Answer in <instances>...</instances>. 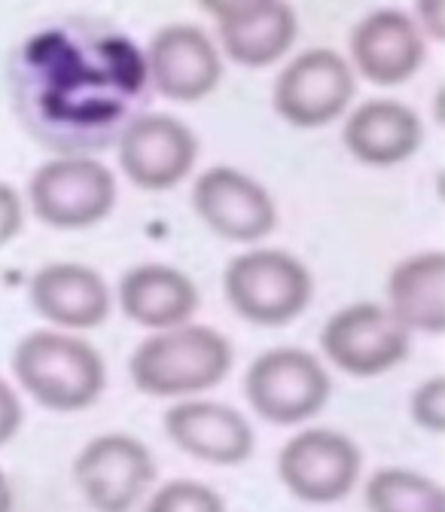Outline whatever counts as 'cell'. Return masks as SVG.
<instances>
[{
  "label": "cell",
  "mask_w": 445,
  "mask_h": 512,
  "mask_svg": "<svg viewBox=\"0 0 445 512\" xmlns=\"http://www.w3.org/2000/svg\"><path fill=\"white\" fill-rule=\"evenodd\" d=\"M7 86L28 138L55 156L116 144L153 92L138 43L95 16L34 28L10 55Z\"/></svg>",
  "instance_id": "1"
},
{
  "label": "cell",
  "mask_w": 445,
  "mask_h": 512,
  "mask_svg": "<svg viewBox=\"0 0 445 512\" xmlns=\"http://www.w3.org/2000/svg\"><path fill=\"white\" fill-rule=\"evenodd\" d=\"M232 345L202 324L156 330L132 354V381L150 397H193L211 391L232 369Z\"/></svg>",
  "instance_id": "2"
},
{
  "label": "cell",
  "mask_w": 445,
  "mask_h": 512,
  "mask_svg": "<svg viewBox=\"0 0 445 512\" xmlns=\"http://www.w3.org/2000/svg\"><path fill=\"white\" fill-rule=\"evenodd\" d=\"M13 372L22 388L52 412H80L98 403L107 388L101 354L71 333L34 330L13 354Z\"/></svg>",
  "instance_id": "3"
},
{
  "label": "cell",
  "mask_w": 445,
  "mask_h": 512,
  "mask_svg": "<svg viewBox=\"0 0 445 512\" xmlns=\"http://www.w3.org/2000/svg\"><path fill=\"white\" fill-rule=\"evenodd\" d=\"M223 290L229 305L250 324L284 327L299 317L314 293L311 272L287 250H244L226 266Z\"/></svg>",
  "instance_id": "4"
},
{
  "label": "cell",
  "mask_w": 445,
  "mask_h": 512,
  "mask_svg": "<svg viewBox=\"0 0 445 512\" xmlns=\"http://www.w3.org/2000/svg\"><path fill=\"white\" fill-rule=\"evenodd\" d=\"M28 202L52 229H89L113 211L116 177L95 156H52L31 174Z\"/></svg>",
  "instance_id": "5"
},
{
  "label": "cell",
  "mask_w": 445,
  "mask_h": 512,
  "mask_svg": "<svg viewBox=\"0 0 445 512\" xmlns=\"http://www.w3.org/2000/svg\"><path fill=\"white\" fill-rule=\"evenodd\" d=\"M327 366L302 348H272L250 363L244 397L263 421L290 427L308 421L330 400Z\"/></svg>",
  "instance_id": "6"
},
{
  "label": "cell",
  "mask_w": 445,
  "mask_h": 512,
  "mask_svg": "<svg viewBox=\"0 0 445 512\" xmlns=\"http://www.w3.org/2000/svg\"><path fill=\"white\" fill-rule=\"evenodd\" d=\"M412 333L388 305L354 302L339 308L321 333V348L333 366L354 378H372L406 360Z\"/></svg>",
  "instance_id": "7"
},
{
  "label": "cell",
  "mask_w": 445,
  "mask_h": 512,
  "mask_svg": "<svg viewBox=\"0 0 445 512\" xmlns=\"http://www.w3.org/2000/svg\"><path fill=\"white\" fill-rule=\"evenodd\" d=\"M357 92L354 68L336 49H305L278 74L275 110L293 128H321L339 119Z\"/></svg>",
  "instance_id": "8"
},
{
  "label": "cell",
  "mask_w": 445,
  "mask_h": 512,
  "mask_svg": "<svg viewBox=\"0 0 445 512\" xmlns=\"http://www.w3.org/2000/svg\"><path fill=\"white\" fill-rule=\"evenodd\" d=\"M360 448L345 433L311 427L287 439L278 455L284 488L305 503H336L351 494L360 479Z\"/></svg>",
  "instance_id": "9"
},
{
  "label": "cell",
  "mask_w": 445,
  "mask_h": 512,
  "mask_svg": "<svg viewBox=\"0 0 445 512\" xmlns=\"http://www.w3.org/2000/svg\"><path fill=\"white\" fill-rule=\"evenodd\" d=\"M119 168L135 186L162 192L177 186L199 159V138L193 128L168 113H141L116 138Z\"/></svg>",
  "instance_id": "10"
},
{
  "label": "cell",
  "mask_w": 445,
  "mask_h": 512,
  "mask_svg": "<svg viewBox=\"0 0 445 512\" xmlns=\"http://www.w3.org/2000/svg\"><path fill=\"white\" fill-rule=\"evenodd\" d=\"M74 479L98 512H129L156 479L150 448L129 433H104L83 445Z\"/></svg>",
  "instance_id": "11"
},
{
  "label": "cell",
  "mask_w": 445,
  "mask_h": 512,
  "mask_svg": "<svg viewBox=\"0 0 445 512\" xmlns=\"http://www.w3.org/2000/svg\"><path fill=\"white\" fill-rule=\"evenodd\" d=\"M193 208L214 235L235 244H253L278 226L269 189L229 165H214L196 177Z\"/></svg>",
  "instance_id": "12"
},
{
  "label": "cell",
  "mask_w": 445,
  "mask_h": 512,
  "mask_svg": "<svg viewBox=\"0 0 445 512\" xmlns=\"http://www.w3.org/2000/svg\"><path fill=\"white\" fill-rule=\"evenodd\" d=\"M144 64L150 89L180 104L208 98L223 77V55L199 25L159 28L144 52Z\"/></svg>",
  "instance_id": "13"
},
{
  "label": "cell",
  "mask_w": 445,
  "mask_h": 512,
  "mask_svg": "<svg viewBox=\"0 0 445 512\" xmlns=\"http://www.w3.org/2000/svg\"><path fill=\"white\" fill-rule=\"evenodd\" d=\"M427 58V37L403 10H372L351 34V64L375 86H400Z\"/></svg>",
  "instance_id": "14"
},
{
  "label": "cell",
  "mask_w": 445,
  "mask_h": 512,
  "mask_svg": "<svg viewBox=\"0 0 445 512\" xmlns=\"http://www.w3.org/2000/svg\"><path fill=\"white\" fill-rule=\"evenodd\" d=\"M165 433L180 448L205 464L235 467L253 455L250 421L214 400H183L165 412Z\"/></svg>",
  "instance_id": "15"
},
{
  "label": "cell",
  "mask_w": 445,
  "mask_h": 512,
  "mask_svg": "<svg viewBox=\"0 0 445 512\" xmlns=\"http://www.w3.org/2000/svg\"><path fill=\"white\" fill-rule=\"evenodd\" d=\"M34 311L61 330H95L110 314L107 281L83 263H49L31 278Z\"/></svg>",
  "instance_id": "16"
},
{
  "label": "cell",
  "mask_w": 445,
  "mask_h": 512,
  "mask_svg": "<svg viewBox=\"0 0 445 512\" xmlns=\"http://www.w3.org/2000/svg\"><path fill=\"white\" fill-rule=\"evenodd\" d=\"M421 141V116L409 104L391 98H375L354 107L342 128V144L348 153L372 168H391L412 159Z\"/></svg>",
  "instance_id": "17"
},
{
  "label": "cell",
  "mask_w": 445,
  "mask_h": 512,
  "mask_svg": "<svg viewBox=\"0 0 445 512\" xmlns=\"http://www.w3.org/2000/svg\"><path fill=\"white\" fill-rule=\"evenodd\" d=\"M122 314L147 330L186 324L199 308V287L186 272L165 263H144L119 278Z\"/></svg>",
  "instance_id": "18"
},
{
  "label": "cell",
  "mask_w": 445,
  "mask_h": 512,
  "mask_svg": "<svg viewBox=\"0 0 445 512\" xmlns=\"http://www.w3.org/2000/svg\"><path fill=\"white\" fill-rule=\"evenodd\" d=\"M388 308L412 333H445V253H412L388 278Z\"/></svg>",
  "instance_id": "19"
},
{
  "label": "cell",
  "mask_w": 445,
  "mask_h": 512,
  "mask_svg": "<svg viewBox=\"0 0 445 512\" xmlns=\"http://www.w3.org/2000/svg\"><path fill=\"white\" fill-rule=\"evenodd\" d=\"M220 46L241 68H269L290 52L299 34L296 13L287 0H275L266 10L232 25H217Z\"/></svg>",
  "instance_id": "20"
},
{
  "label": "cell",
  "mask_w": 445,
  "mask_h": 512,
  "mask_svg": "<svg viewBox=\"0 0 445 512\" xmlns=\"http://www.w3.org/2000/svg\"><path fill=\"white\" fill-rule=\"evenodd\" d=\"M369 512H445V491L430 476L388 467L366 482Z\"/></svg>",
  "instance_id": "21"
},
{
  "label": "cell",
  "mask_w": 445,
  "mask_h": 512,
  "mask_svg": "<svg viewBox=\"0 0 445 512\" xmlns=\"http://www.w3.org/2000/svg\"><path fill=\"white\" fill-rule=\"evenodd\" d=\"M147 512H226V503L214 488L202 482L174 479L153 494Z\"/></svg>",
  "instance_id": "22"
},
{
  "label": "cell",
  "mask_w": 445,
  "mask_h": 512,
  "mask_svg": "<svg viewBox=\"0 0 445 512\" xmlns=\"http://www.w3.org/2000/svg\"><path fill=\"white\" fill-rule=\"evenodd\" d=\"M412 418L418 427L430 433L445 430V378L433 375L424 384H418L412 394Z\"/></svg>",
  "instance_id": "23"
},
{
  "label": "cell",
  "mask_w": 445,
  "mask_h": 512,
  "mask_svg": "<svg viewBox=\"0 0 445 512\" xmlns=\"http://www.w3.org/2000/svg\"><path fill=\"white\" fill-rule=\"evenodd\" d=\"M275 0H199V7L217 22V25H232V22H241L253 13L266 10Z\"/></svg>",
  "instance_id": "24"
},
{
  "label": "cell",
  "mask_w": 445,
  "mask_h": 512,
  "mask_svg": "<svg viewBox=\"0 0 445 512\" xmlns=\"http://www.w3.org/2000/svg\"><path fill=\"white\" fill-rule=\"evenodd\" d=\"M22 223H25V202L10 183L0 180V247L19 235Z\"/></svg>",
  "instance_id": "25"
},
{
  "label": "cell",
  "mask_w": 445,
  "mask_h": 512,
  "mask_svg": "<svg viewBox=\"0 0 445 512\" xmlns=\"http://www.w3.org/2000/svg\"><path fill=\"white\" fill-rule=\"evenodd\" d=\"M22 427V400L16 391L0 378V445H7Z\"/></svg>",
  "instance_id": "26"
},
{
  "label": "cell",
  "mask_w": 445,
  "mask_h": 512,
  "mask_svg": "<svg viewBox=\"0 0 445 512\" xmlns=\"http://www.w3.org/2000/svg\"><path fill=\"white\" fill-rule=\"evenodd\" d=\"M415 25L427 40L445 37V0H415Z\"/></svg>",
  "instance_id": "27"
},
{
  "label": "cell",
  "mask_w": 445,
  "mask_h": 512,
  "mask_svg": "<svg viewBox=\"0 0 445 512\" xmlns=\"http://www.w3.org/2000/svg\"><path fill=\"white\" fill-rule=\"evenodd\" d=\"M0 512H13V488L4 473H0Z\"/></svg>",
  "instance_id": "28"
}]
</instances>
